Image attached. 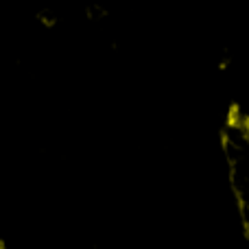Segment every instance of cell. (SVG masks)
<instances>
[{"label":"cell","mask_w":249,"mask_h":249,"mask_svg":"<svg viewBox=\"0 0 249 249\" xmlns=\"http://www.w3.org/2000/svg\"><path fill=\"white\" fill-rule=\"evenodd\" d=\"M0 249H4V247H2V243H0Z\"/></svg>","instance_id":"1"}]
</instances>
